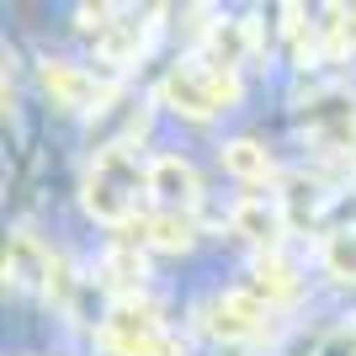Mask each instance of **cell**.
Here are the masks:
<instances>
[{
	"label": "cell",
	"instance_id": "10",
	"mask_svg": "<svg viewBox=\"0 0 356 356\" xmlns=\"http://www.w3.org/2000/svg\"><path fill=\"white\" fill-rule=\"evenodd\" d=\"M96 48H102V59L112 64V70H128V64L144 54V22H138V16H122V22H112V27L96 38Z\"/></svg>",
	"mask_w": 356,
	"mask_h": 356
},
{
	"label": "cell",
	"instance_id": "13",
	"mask_svg": "<svg viewBox=\"0 0 356 356\" xmlns=\"http://www.w3.org/2000/svg\"><path fill=\"white\" fill-rule=\"evenodd\" d=\"M102 277H106L112 287H138V282L149 277V266H144V255H138V245H122V239H118V245L102 255Z\"/></svg>",
	"mask_w": 356,
	"mask_h": 356
},
{
	"label": "cell",
	"instance_id": "14",
	"mask_svg": "<svg viewBox=\"0 0 356 356\" xmlns=\"http://www.w3.org/2000/svg\"><path fill=\"white\" fill-rule=\"evenodd\" d=\"M325 271L335 282H356V229H341L325 239Z\"/></svg>",
	"mask_w": 356,
	"mask_h": 356
},
{
	"label": "cell",
	"instance_id": "3",
	"mask_svg": "<svg viewBox=\"0 0 356 356\" xmlns=\"http://www.w3.org/2000/svg\"><path fill=\"white\" fill-rule=\"evenodd\" d=\"M160 102L170 106V112H181V118H213V112H223L218 102V80H213L208 64H176V70L160 80Z\"/></svg>",
	"mask_w": 356,
	"mask_h": 356
},
{
	"label": "cell",
	"instance_id": "4",
	"mask_svg": "<svg viewBox=\"0 0 356 356\" xmlns=\"http://www.w3.org/2000/svg\"><path fill=\"white\" fill-rule=\"evenodd\" d=\"M266 309L255 293H223L208 303V330L218 341H255L261 330H266Z\"/></svg>",
	"mask_w": 356,
	"mask_h": 356
},
{
	"label": "cell",
	"instance_id": "6",
	"mask_svg": "<svg viewBox=\"0 0 356 356\" xmlns=\"http://www.w3.org/2000/svg\"><path fill=\"white\" fill-rule=\"evenodd\" d=\"M80 208H86L96 223H106V229H128V223L138 218V197L122 192V186H112V181H102V176H86Z\"/></svg>",
	"mask_w": 356,
	"mask_h": 356
},
{
	"label": "cell",
	"instance_id": "1",
	"mask_svg": "<svg viewBox=\"0 0 356 356\" xmlns=\"http://www.w3.org/2000/svg\"><path fill=\"white\" fill-rule=\"evenodd\" d=\"M38 80H43V90L54 96V106H64V112H102L118 90L106 86V80H96V74L86 70V64H70V59H38Z\"/></svg>",
	"mask_w": 356,
	"mask_h": 356
},
{
	"label": "cell",
	"instance_id": "15",
	"mask_svg": "<svg viewBox=\"0 0 356 356\" xmlns=\"http://www.w3.org/2000/svg\"><path fill=\"white\" fill-rule=\"evenodd\" d=\"M314 356H356V325H341V330H330L325 346Z\"/></svg>",
	"mask_w": 356,
	"mask_h": 356
},
{
	"label": "cell",
	"instance_id": "11",
	"mask_svg": "<svg viewBox=\"0 0 356 356\" xmlns=\"http://www.w3.org/2000/svg\"><path fill=\"white\" fill-rule=\"evenodd\" d=\"M197 234V223L192 213H176V208H160V213H149L144 218V239L154 245V250H186Z\"/></svg>",
	"mask_w": 356,
	"mask_h": 356
},
{
	"label": "cell",
	"instance_id": "5",
	"mask_svg": "<svg viewBox=\"0 0 356 356\" xmlns=\"http://www.w3.org/2000/svg\"><path fill=\"white\" fill-rule=\"evenodd\" d=\"M149 192L160 197L165 208H176V213H186L202 197V186H197V170L181 154H154L149 160Z\"/></svg>",
	"mask_w": 356,
	"mask_h": 356
},
{
	"label": "cell",
	"instance_id": "9",
	"mask_svg": "<svg viewBox=\"0 0 356 356\" xmlns=\"http://www.w3.org/2000/svg\"><path fill=\"white\" fill-rule=\"evenodd\" d=\"M223 170H229L234 181L261 186V181L277 176V160H271V149L255 144V138H229V144H223Z\"/></svg>",
	"mask_w": 356,
	"mask_h": 356
},
{
	"label": "cell",
	"instance_id": "17",
	"mask_svg": "<svg viewBox=\"0 0 356 356\" xmlns=\"http://www.w3.org/2000/svg\"><path fill=\"white\" fill-rule=\"evenodd\" d=\"M346 38L356 43V6H346Z\"/></svg>",
	"mask_w": 356,
	"mask_h": 356
},
{
	"label": "cell",
	"instance_id": "16",
	"mask_svg": "<svg viewBox=\"0 0 356 356\" xmlns=\"http://www.w3.org/2000/svg\"><path fill=\"white\" fill-rule=\"evenodd\" d=\"M112 6H80V11H74V22H80V32H96V38H102L106 27H112Z\"/></svg>",
	"mask_w": 356,
	"mask_h": 356
},
{
	"label": "cell",
	"instance_id": "2",
	"mask_svg": "<svg viewBox=\"0 0 356 356\" xmlns=\"http://www.w3.org/2000/svg\"><path fill=\"white\" fill-rule=\"evenodd\" d=\"M102 346L112 356H181V346L160 330L154 314H138L134 303H118L102 330Z\"/></svg>",
	"mask_w": 356,
	"mask_h": 356
},
{
	"label": "cell",
	"instance_id": "12",
	"mask_svg": "<svg viewBox=\"0 0 356 356\" xmlns=\"http://www.w3.org/2000/svg\"><path fill=\"white\" fill-rule=\"evenodd\" d=\"M255 282H250V293L261 298V303H282V298H293L298 293V277H293V266H287L282 255H261V261H255V271H250Z\"/></svg>",
	"mask_w": 356,
	"mask_h": 356
},
{
	"label": "cell",
	"instance_id": "7",
	"mask_svg": "<svg viewBox=\"0 0 356 356\" xmlns=\"http://www.w3.org/2000/svg\"><path fill=\"white\" fill-rule=\"evenodd\" d=\"M229 223H234V234H245L250 245H266V250L287 234V213L277 202H266V197H239Z\"/></svg>",
	"mask_w": 356,
	"mask_h": 356
},
{
	"label": "cell",
	"instance_id": "8",
	"mask_svg": "<svg viewBox=\"0 0 356 356\" xmlns=\"http://www.w3.org/2000/svg\"><path fill=\"white\" fill-rule=\"evenodd\" d=\"M54 255L38 245V239L22 229V234H11V245H6V282H16V287H38V282H54Z\"/></svg>",
	"mask_w": 356,
	"mask_h": 356
}]
</instances>
